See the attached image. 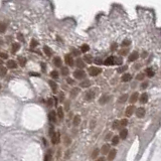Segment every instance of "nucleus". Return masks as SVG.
I'll use <instances>...</instances> for the list:
<instances>
[{"label":"nucleus","instance_id":"nucleus-17","mask_svg":"<svg viewBox=\"0 0 161 161\" xmlns=\"http://www.w3.org/2000/svg\"><path fill=\"white\" fill-rule=\"evenodd\" d=\"M108 101H109V97H108V96H103V97H101V98H100L99 103H100L101 105H105Z\"/></svg>","mask_w":161,"mask_h":161},{"label":"nucleus","instance_id":"nucleus-9","mask_svg":"<svg viewBox=\"0 0 161 161\" xmlns=\"http://www.w3.org/2000/svg\"><path fill=\"white\" fill-rule=\"evenodd\" d=\"M115 56H109L107 60L105 61V65L106 66H112V65H115Z\"/></svg>","mask_w":161,"mask_h":161},{"label":"nucleus","instance_id":"nucleus-48","mask_svg":"<svg viewBox=\"0 0 161 161\" xmlns=\"http://www.w3.org/2000/svg\"><path fill=\"white\" fill-rule=\"evenodd\" d=\"M120 122H121V126H126V125H127V123H128L126 119H123V120H121Z\"/></svg>","mask_w":161,"mask_h":161},{"label":"nucleus","instance_id":"nucleus-30","mask_svg":"<svg viewBox=\"0 0 161 161\" xmlns=\"http://www.w3.org/2000/svg\"><path fill=\"white\" fill-rule=\"evenodd\" d=\"M120 126H121V122L117 120V121H115V122L113 123V125H112V128H113V129H118Z\"/></svg>","mask_w":161,"mask_h":161},{"label":"nucleus","instance_id":"nucleus-29","mask_svg":"<svg viewBox=\"0 0 161 161\" xmlns=\"http://www.w3.org/2000/svg\"><path fill=\"white\" fill-rule=\"evenodd\" d=\"M76 64H77V66H78L80 69H83V68L85 67V64H84V62L81 60V58H78V60L76 61Z\"/></svg>","mask_w":161,"mask_h":161},{"label":"nucleus","instance_id":"nucleus-21","mask_svg":"<svg viewBox=\"0 0 161 161\" xmlns=\"http://www.w3.org/2000/svg\"><path fill=\"white\" fill-rule=\"evenodd\" d=\"M48 83H49V85H50V87H51V89H52V92L55 94L56 91H57V85H56L53 81H49Z\"/></svg>","mask_w":161,"mask_h":161},{"label":"nucleus","instance_id":"nucleus-44","mask_svg":"<svg viewBox=\"0 0 161 161\" xmlns=\"http://www.w3.org/2000/svg\"><path fill=\"white\" fill-rule=\"evenodd\" d=\"M128 69V67L127 66H123V67H121V68H119V69H118V71H120V72H123V71H125L126 69Z\"/></svg>","mask_w":161,"mask_h":161},{"label":"nucleus","instance_id":"nucleus-35","mask_svg":"<svg viewBox=\"0 0 161 161\" xmlns=\"http://www.w3.org/2000/svg\"><path fill=\"white\" fill-rule=\"evenodd\" d=\"M123 58L122 57H116L115 58V65H122Z\"/></svg>","mask_w":161,"mask_h":161},{"label":"nucleus","instance_id":"nucleus-15","mask_svg":"<svg viewBox=\"0 0 161 161\" xmlns=\"http://www.w3.org/2000/svg\"><path fill=\"white\" fill-rule=\"evenodd\" d=\"M139 98V94L137 93V92H135V93H133L132 94V96H131V98H130V103H135V102L137 101V99Z\"/></svg>","mask_w":161,"mask_h":161},{"label":"nucleus","instance_id":"nucleus-53","mask_svg":"<svg viewBox=\"0 0 161 161\" xmlns=\"http://www.w3.org/2000/svg\"><path fill=\"white\" fill-rule=\"evenodd\" d=\"M0 55H1L2 58H7V56H8V55H7L6 53H4V52H1V54H0Z\"/></svg>","mask_w":161,"mask_h":161},{"label":"nucleus","instance_id":"nucleus-51","mask_svg":"<svg viewBox=\"0 0 161 161\" xmlns=\"http://www.w3.org/2000/svg\"><path fill=\"white\" fill-rule=\"evenodd\" d=\"M47 106L48 107H51L52 106V99H48V101H47Z\"/></svg>","mask_w":161,"mask_h":161},{"label":"nucleus","instance_id":"nucleus-42","mask_svg":"<svg viewBox=\"0 0 161 161\" xmlns=\"http://www.w3.org/2000/svg\"><path fill=\"white\" fill-rule=\"evenodd\" d=\"M128 48H123V49H121L120 51H119V54L120 55H125V54H127V52H128Z\"/></svg>","mask_w":161,"mask_h":161},{"label":"nucleus","instance_id":"nucleus-11","mask_svg":"<svg viewBox=\"0 0 161 161\" xmlns=\"http://www.w3.org/2000/svg\"><path fill=\"white\" fill-rule=\"evenodd\" d=\"M116 154H117V150H116V149L111 150L110 153H109V155H108V160H109V161H113L114 158L116 157Z\"/></svg>","mask_w":161,"mask_h":161},{"label":"nucleus","instance_id":"nucleus-46","mask_svg":"<svg viewBox=\"0 0 161 161\" xmlns=\"http://www.w3.org/2000/svg\"><path fill=\"white\" fill-rule=\"evenodd\" d=\"M147 86H148V82H145V83H143V84L141 85V89H142V90H144L145 88H147Z\"/></svg>","mask_w":161,"mask_h":161},{"label":"nucleus","instance_id":"nucleus-50","mask_svg":"<svg viewBox=\"0 0 161 161\" xmlns=\"http://www.w3.org/2000/svg\"><path fill=\"white\" fill-rule=\"evenodd\" d=\"M111 49H112V50H116V49H117V43H116V42H115V43H113V45H112Z\"/></svg>","mask_w":161,"mask_h":161},{"label":"nucleus","instance_id":"nucleus-58","mask_svg":"<svg viewBox=\"0 0 161 161\" xmlns=\"http://www.w3.org/2000/svg\"><path fill=\"white\" fill-rule=\"evenodd\" d=\"M97 161H105V158H104V157H101V158L97 159Z\"/></svg>","mask_w":161,"mask_h":161},{"label":"nucleus","instance_id":"nucleus-47","mask_svg":"<svg viewBox=\"0 0 161 161\" xmlns=\"http://www.w3.org/2000/svg\"><path fill=\"white\" fill-rule=\"evenodd\" d=\"M6 75V69L4 67H2V70H1V77H4Z\"/></svg>","mask_w":161,"mask_h":161},{"label":"nucleus","instance_id":"nucleus-16","mask_svg":"<svg viewBox=\"0 0 161 161\" xmlns=\"http://www.w3.org/2000/svg\"><path fill=\"white\" fill-rule=\"evenodd\" d=\"M55 118H56V113L54 111H50L48 113V119L51 121V122H54L55 121Z\"/></svg>","mask_w":161,"mask_h":161},{"label":"nucleus","instance_id":"nucleus-23","mask_svg":"<svg viewBox=\"0 0 161 161\" xmlns=\"http://www.w3.org/2000/svg\"><path fill=\"white\" fill-rule=\"evenodd\" d=\"M146 75H147L149 78H152L154 76V70L151 68H148L147 69H146Z\"/></svg>","mask_w":161,"mask_h":161},{"label":"nucleus","instance_id":"nucleus-41","mask_svg":"<svg viewBox=\"0 0 161 161\" xmlns=\"http://www.w3.org/2000/svg\"><path fill=\"white\" fill-rule=\"evenodd\" d=\"M130 43H131V41H130L129 39H125V40L122 42V46H129Z\"/></svg>","mask_w":161,"mask_h":161},{"label":"nucleus","instance_id":"nucleus-39","mask_svg":"<svg viewBox=\"0 0 161 161\" xmlns=\"http://www.w3.org/2000/svg\"><path fill=\"white\" fill-rule=\"evenodd\" d=\"M85 61H86L87 63L91 64V63L93 62V58H92V56H91V55H85Z\"/></svg>","mask_w":161,"mask_h":161},{"label":"nucleus","instance_id":"nucleus-20","mask_svg":"<svg viewBox=\"0 0 161 161\" xmlns=\"http://www.w3.org/2000/svg\"><path fill=\"white\" fill-rule=\"evenodd\" d=\"M79 92H80V90H79V88H74V89L71 90V92H70V96L72 97V98H76L77 97V95L79 94Z\"/></svg>","mask_w":161,"mask_h":161},{"label":"nucleus","instance_id":"nucleus-26","mask_svg":"<svg viewBox=\"0 0 161 161\" xmlns=\"http://www.w3.org/2000/svg\"><path fill=\"white\" fill-rule=\"evenodd\" d=\"M128 95L127 94H125V95H123L122 97H120L119 98V100H118V102H119V103H125V102L127 101V99H128Z\"/></svg>","mask_w":161,"mask_h":161},{"label":"nucleus","instance_id":"nucleus-54","mask_svg":"<svg viewBox=\"0 0 161 161\" xmlns=\"http://www.w3.org/2000/svg\"><path fill=\"white\" fill-rule=\"evenodd\" d=\"M112 135H113L112 133H108V134H107V136H106V140H109V139L112 137Z\"/></svg>","mask_w":161,"mask_h":161},{"label":"nucleus","instance_id":"nucleus-14","mask_svg":"<svg viewBox=\"0 0 161 161\" xmlns=\"http://www.w3.org/2000/svg\"><path fill=\"white\" fill-rule=\"evenodd\" d=\"M53 65L55 66V67H57V68H61L62 67V60L58 56H56V57H54L53 58Z\"/></svg>","mask_w":161,"mask_h":161},{"label":"nucleus","instance_id":"nucleus-3","mask_svg":"<svg viewBox=\"0 0 161 161\" xmlns=\"http://www.w3.org/2000/svg\"><path fill=\"white\" fill-rule=\"evenodd\" d=\"M74 76H75V78L81 80V79H84V78L86 77V72H85L83 69H77V70L74 72Z\"/></svg>","mask_w":161,"mask_h":161},{"label":"nucleus","instance_id":"nucleus-49","mask_svg":"<svg viewBox=\"0 0 161 161\" xmlns=\"http://www.w3.org/2000/svg\"><path fill=\"white\" fill-rule=\"evenodd\" d=\"M4 32H5V24L1 23V33H4Z\"/></svg>","mask_w":161,"mask_h":161},{"label":"nucleus","instance_id":"nucleus-25","mask_svg":"<svg viewBox=\"0 0 161 161\" xmlns=\"http://www.w3.org/2000/svg\"><path fill=\"white\" fill-rule=\"evenodd\" d=\"M80 86H81L82 88H89V87L91 86V83H90L89 81H83V82L80 84Z\"/></svg>","mask_w":161,"mask_h":161},{"label":"nucleus","instance_id":"nucleus-38","mask_svg":"<svg viewBox=\"0 0 161 161\" xmlns=\"http://www.w3.org/2000/svg\"><path fill=\"white\" fill-rule=\"evenodd\" d=\"M45 161H51V151L47 152V154L46 155V158H45Z\"/></svg>","mask_w":161,"mask_h":161},{"label":"nucleus","instance_id":"nucleus-8","mask_svg":"<svg viewBox=\"0 0 161 161\" xmlns=\"http://www.w3.org/2000/svg\"><path fill=\"white\" fill-rule=\"evenodd\" d=\"M51 142H52L53 144H57L58 142H60V133H58V132H55V133L52 135V137H51Z\"/></svg>","mask_w":161,"mask_h":161},{"label":"nucleus","instance_id":"nucleus-36","mask_svg":"<svg viewBox=\"0 0 161 161\" xmlns=\"http://www.w3.org/2000/svg\"><path fill=\"white\" fill-rule=\"evenodd\" d=\"M99 153H100V150H99L98 148H96V149L93 151V154H92V158H94V159H95V158H96V157L99 155Z\"/></svg>","mask_w":161,"mask_h":161},{"label":"nucleus","instance_id":"nucleus-31","mask_svg":"<svg viewBox=\"0 0 161 161\" xmlns=\"http://www.w3.org/2000/svg\"><path fill=\"white\" fill-rule=\"evenodd\" d=\"M57 115H58V117H60L61 119L64 118V112H63V108L62 107H58V109H57Z\"/></svg>","mask_w":161,"mask_h":161},{"label":"nucleus","instance_id":"nucleus-27","mask_svg":"<svg viewBox=\"0 0 161 161\" xmlns=\"http://www.w3.org/2000/svg\"><path fill=\"white\" fill-rule=\"evenodd\" d=\"M18 62H19V65H20L21 67H24V66H25V63H26V60H25V57L18 56Z\"/></svg>","mask_w":161,"mask_h":161},{"label":"nucleus","instance_id":"nucleus-1","mask_svg":"<svg viewBox=\"0 0 161 161\" xmlns=\"http://www.w3.org/2000/svg\"><path fill=\"white\" fill-rule=\"evenodd\" d=\"M101 72H102V69L100 68H97V67H91V68H89V74L92 77H96V76L100 75Z\"/></svg>","mask_w":161,"mask_h":161},{"label":"nucleus","instance_id":"nucleus-2","mask_svg":"<svg viewBox=\"0 0 161 161\" xmlns=\"http://www.w3.org/2000/svg\"><path fill=\"white\" fill-rule=\"evenodd\" d=\"M96 90L95 89H93V90H90L89 92H87L86 93V95H85V97H86V100L87 101H92L95 97H96Z\"/></svg>","mask_w":161,"mask_h":161},{"label":"nucleus","instance_id":"nucleus-37","mask_svg":"<svg viewBox=\"0 0 161 161\" xmlns=\"http://www.w3.org/2000/svg\"><path fill=\"white\" fill-rule=\"evenodd\" d=\"M50 76H51V78H53V79H57V78H58V72H57L56 70H52V71L50 72Z\"/></svg>","mask_w":161,"mask_h":161},{"label":"nucleus","instance_id":"nucleus-18","mask_svg":"<svg viewBox=\"0 0 161 161\" xmlns=\"http://www.w3.org/2000/svg\"><path fill=\"white\" fill-rule=\"evenodd\" d=\"M127 135H128V130L127 129H122L120 131V137H121V139H123V140L126 139Z\"/></svg>","mask_w":161,"mask_h":161},{"label":"nucleus","instance_id":"nucleus-34","mask_svg":"<svg viewBox=\"0 0 161 161\" xmlns=\"http://www.w3.org/2000/svg\"><path fill=\"white\" fill-rule=\"evenodd\" d=\"M112 143H113V145H117V144H118L119 143V137L118 136H113Z\"/></svg>","mask_w":161,"mask_h":161},{"label":"nucleus","instance_id":"nucleus-10","mask_svg":"<svg viewBox=\"0 0 161 161\" xmlns=\"http://www.w3.org/2000/svg\"><path fill=\"white\" fill-rule=\"evenodd\" d=\"M132 80V75L131 74H124L123 76H122V82H124V83H127V82H129V81H131Z\"/></svg>","mask_w":161,"mask_h":161},{"label":"nucleus","instance_id":"nucleus-5","mask_svg":"<svg viewBox=\"0 0 161 161\" xmlns=\"http://www.w3.org/2000/svg\"><path fill=\"white\" fill-rule=\"evenodd\" d=\"M145 109L144 108H142V107H140V108H138L137 110H136V116L138 117V118H143V117L145 116Z\"/></svg>","mask_w":161,"mask_h":161},{"label":"nucleus","instance_id":"nucleus-28","mask_svg":"<svg viewBox=\"0 0 161 161\" xmlns=\"http://www.w3.org/2000/svg\"><path fill=\"white\" fill-rule=\"evenodd\" d=\"M43 50H45V52H46V55H48V56H50L51 54H52V51H51V49L48 47V46H45V47H43Z\"/></svg>","mask_w":161,"mask_h":161},{"label":"nucleus","instance_id":"nucleus-19","mask_svg":"<svg viewBox=\"0 0 161 161\" xmlns=\"http://www.w3.org/2000/svg\"><path fill=\"white\" fill-rule=\"evenodd\" d=\"M109 150H110V145L105 144V145H103V147H102L101 152L103 153V154H106V153H108V152H109Z\"/></svg>","mask_w":161,"mask_h":161},{"label":"nucleus","instance_id":"nucleus-32","mask_svg":"<svg viewBox=\"0 0 161 161\" xmlns=\"http://www.w3.org/2000/svg\"><path fill=\"white\" fill-rule=\"evenodd\" d=\"M89 49H90V46H88V45H83L82 47H81V51L82 52H87Z\"/></svg>","mask_w":161,"mask_h":161},{"label":"nucleus","instance_id":"nucleus-55","mask_svg":"<svg viewBox=\"0 0 161 161\" xmlns=\"http://www.w3.org/2000/svg\"><path fill=\"white\" fill-rule=\"evenodd\" d=\"M18 38H19L21 41H24V38L22 37V34H21V33H19V34H18Z\"/></svg>","mask_w":161,"mask_h":161},{"label":"nucleus","instance_id":"nucleus-33","mask_svg":"<svg viewBox=\"0 0 161 161\" xmlns=\"http://www.w3.org/2000/svg\"><path fill=\"white\" fill-rule=\"evenodd\" d=\"M144 78H145V75L143 74V72H140V74H138L136 76V80L137 81H142V80H144Z\"/></svg>","mask_w":161,"mask_h":161},{"label":"nucleus","instance_id":"nucleus-6","mask_svg":"<svg viewBox=\"0 0 161 161\" xmlns=\"http://www.w3.org/2000/svg\"><path fill=\"white\" fill-rule=\"evenodd\" d=\"M138 56H139V53H138L137 51H133L132 53H131V54L129 55V57H128V62H134V61H136L137 58H138Z\"/></svg>","mask_w":161,"mask_h":161},{"label":"nucleus","instance_id":"nucleus-12","mask_svg":"<svg viewBox=\"0 0 161 161\" xmlns=\"http://www.w3.org/2000/svg\"><path fill=\"white\" fill-rule=\"evenodd\" d=\"M140 102H141V104H145V103H147V102H148V95L146 94V93L142 94V95H141V97H140Z\"/></svg>","mask_w":161,"mask_h":161},{"label":"nucleus","instance_id":"nucleus-4","mask_svg":"<svg viewBox=\"0 0 161 161\" xmlns=\"http://www.w3.org/2000/svg\"><path fill=\"white\" fill-rule=\"evenodd\" d=\"M65 61L67 63V65H69V67H72L74 66V60H72V56L70 54H67L65 56Z\"/></svg>","mask_w":161,"mask_h":161},{"label":"nucleus","instance_id":"nucleus-22","mask_svg":"<svg viewBox=\"0 0 161 161\" xmlns=\"http://www.w3.org/2000/svg\"><path fill=\"white\" fill-rule=\"evenodd\" d=\"M19 47H20V45H19V43H17V42L13 43V45H12V52L15 53V52L19 49Z\"/></svg>","mask_w":161,"mask_h":161},{"label":"nucleus","instance_id":"nucleus-40","mask_svg":"<svg viewBox=\"0 0 161 161\" xmlns=\"http://www.w3.org/2000/svg\"><path fill=\"white\" fill-rule=\"evenodd\" d=\"M62 75L63 76H68L69 75V69H68V68H62Z\"/></svg>","mask_w":161,"mask_h":161},{"label":"nucleus","instance_id":"nucleus-24","mask_svg":"<svg viewBox=\"0 0 161 161\" xmlns=\"http://www.w3.org/2000/svg\"><path fill=\"white\" fill-rule=\"evenodd\" d=\"M74 125L75 126H78L80 123H81V117L79 116V115H77V116H75V118H74Z\"/></svg>","mask_w":161,"mask_h":161},{"label":"nucleus","instance_id":"nucleus-45","mask_svg":"<svg viewBox=\"0 0 161 161\" xmlns=\"http://www.w3.org/2000/svg\"><path fill=\"white\" fill-rule=\"evenodd\" d=\"M71 51H72V53H74L75 55H79V54H80V51L77 50L75 47H72V48H71Z\"/></svg>","mask_w":161,"mask_h":161},{"label":"nucleus","instance_id":"nucleus-13","mask_svg":"<svg viewBox=\"0 0 161 161\" xmlns=\"http://www.w3.org/2000/svg\"><path fill=\"white\" fill-rule=\"evenodd\" d=\"M6 66H7V68H8V69H16V67H17L16 63L14 62V61H12V60L8 61V62H7V64H6Z\"/></svg>","mask_w":161,"mask_h":161},{"label":"nucleus","instance_id":"nucleus-56","mask_svg":"<svg viewBox=\"0 0 161 161\" xmlns=\"http://www.w3.org/2000/svg\"><path fill=\"white\" fill-rule=\"evenodd\" d=\"M67 81H68V83H69V84H74V81H72L70 78H68V80H67Z\"/></svg>","mask_w":161,"mask_h":161},{"label":"nucleus","instance_id":"nucleus-57","mask_svg":"<svg viewBox=\"0 0 161 161\" xmlns=\"http://www.w3.org/2000/svg\"><path fill=\"white\" fill-rule=\"evenodd\" d=\"M146 55H147V52L144 51V52L142 53V57H143V58H145V57H146Z\"/></svg>","mask_w":161,"mask_h":161},{"label":"nucleus","instance_id":"nucleus-7","mask_svg":"<svg viewBox=\"0 0 161 161\" xmlns=\"http://www.w3.org/2000/svg\"><path fill=\"white\" fill-rule=\"evenodd\" d=\"M134 110H135V107L133 106V105H131V106H129L127 109H126V116L127 117H131L132 116V114L134 113Z\"/></svg>","mask_w":161,"mask_h":161},{"label":"nucleus","instance_id":"nucleus-52","mask_svg":"<svg viewBox=\"0 0 161 161\" xmlns=\"http://www.w3.org/2000/svg\"><path fill=\"white\" fill-rule=\"evenodd\" d=\"M95 63H96V64H99V65H102V64H103V62H102L101 58H97V60L95 61Z\"/></svg>","mask_w":161,"mask_h":161},{"label":"nucleus","instance_id":"nucleus-43","mask_svg":"<svg viewBox=\"0 0 161 161\" xmlns=\"http://www.w3.org/2000/svg\"><path fill=\"white\" fill-rule=\"evenodd\" d=\"M36 46H37V41H36L35 39H32V41H31V43H30V46H31V48H34Z\"/></svg>","mask_w":161,"mask_h":161}]
</instances>
